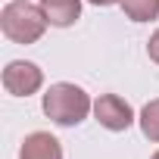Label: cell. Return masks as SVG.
<instances>
[{
	"instance_id": "6da1fadb",
	"label": "cell",
	"mask_w": 159,
	"mask_h": 159,
	"mask_svg": "<svg viewBox=\"0 0 159 159\" xmlns=\"http://www.w3.org/2000/svg\"><path fill=\"white\" fill-rule=\"evenodd\" d=\"M44 116L62 128H72V125H81L88 119V112L94 109L91 97L84 94V88L78 84H69V81H56L47 88L44 94Z\"/></svg>"
},
{
	"instance_id": "30bf717a",
	"label": "cell",
	"mask_w": 159,
	"mask_h": 159,
	"mask_svg": "<svg viewBox=\"0 0 159 159\" xmlns=\"http://www.w3.org/2000/svg\"><path fill=\"white\" fill-rule=\"evenodd\" d=\"M94 7H112V3H122V0H91Z\"/></svg>"
},
{
	"instance_id": "8992f818",
	"label": "cell",
	"mask_w": 159,
	"mask_h": 159,
	"mask_svg": "<svg viewBox=\"0 0 159 159\" xmlns=\"http://www.w3.org/2000/svg\"><path fill=\"white\" fill-rule=\"evenodd\" d=\"M41 10L53 28H69L81 16V0H41Z\"/></svg>"
},
{
	"instance_id": "3957f363",
	"label": "cell",
	"mask_w": 159,
	"mask_h": 159,
	"mask_svg": "<svg viewBox=\"0 0 159 159\" xmlns=\"http://www.w3.org/2000/svg\"><path fill=\"white\" fill-rule=\"evenodd\" d=\"M41 84H44V72L28 59H13L3 69V88L13 97H31L41 91Z\"/></svg>"
},
{
	"instance_id": "8fae6325",
	"label": "cell",
	"mask_w": 159,
	"mask_h": 159,
	"mask_svg": "<svg viewBox=\"0 0 159 159\" xmlns=\"http://www.w3.org/2000/svg\"><path fill=\"white\" fill-rule=\"evenodd\" d=\"M153 159H159V150H156V153H153Z\"/></svg>"
},
{
	"instance_id": "5b68a950",
	"label": "cell",
	"mask_w": 159,
	"mask_h": 159,
	"mask_svg": "<svg viewBox=\"0 0 159 159\" xmlns=\"http://www.w3.org/2000/svg\"><path fill=\"white\" fill-rule=\"evenodd\" d=\"M19 159H62V147L50 131H31L22 140Z\"/></svg>"
},
{
	"instance_id": "ba28073f",
	"label": "cell",
	"mask_w": 159,
	"mask_h": 159,
	"mask_svg": "<svg viewBox=\"0 0 159 159\" xmlns=\"http://www.w3.org/2000/svg\"><path fill=\"white\" fill-rule=\"evenodd\" d=\"M140 131H143V137L147 140H153V143H159V97L156 100H150L143 109H140Z\"/></svg>"
},
{
	"instance_id": "9c48e42d",
	"label": "cell",
	"mask_w": 159,
	"mask_h": 159,
	"mask_svg": "<svg viewBox=\"0 0 159 159\" xmlns=\"http://www.w3.org/2000/svg\"><path fill=\"white\" fill-rule=\"evenodd\" d=\"M147 56L159 66V28H156V31L150 34V41H147Z\"/></svg>"
},
{
	"instance_id": "277c9868",
	"label": "cell",
	"mask_w": 159,
	"mask_h": 159,
	"mask_svg": "<svg viewBox=\"0 0 159 159\" xmlns=\"http://www.w3.org/2000/svg\"><path fill=\"white\" fill-rule=\"evenodd\" d=\"M94 119L106 131H128L131 122H134V109L119 94H100L97 103H94Z\"/></svg>"
},
{
	"instance_id": "7a4b0ae2",
	"label": "cell",
	"mask_w": 159,
	"mask_h": 159,
	"mask_svg": "<svg viewBox=\"0 0 159 159\" xmlns=\"http://www.w3.org/2000/svg\"><path fill=\"white\" fill-rule=\"evenodd\" d=\"M47 25L50 22H47L44 10L28 3V0H13V3H7L3 13H0V28H3V34L13 44H34V41H41Z\"/></svg>"
},
{
	"instance_id": "52a82bcc",
	"label": "cell",
	"mask_w": 159,
	"mask_h": 159,
	"mask_svg": "<svg viewBox=\"0 0 159 159\" xmlns=\"http://www.w3.org/2000/svg\"><path fill=\"white\" fill-rule=\"evenodd\" d=\"M122 10L131 22H150L159 16V0H122Z\"/></svg>"
}]
</instances>
